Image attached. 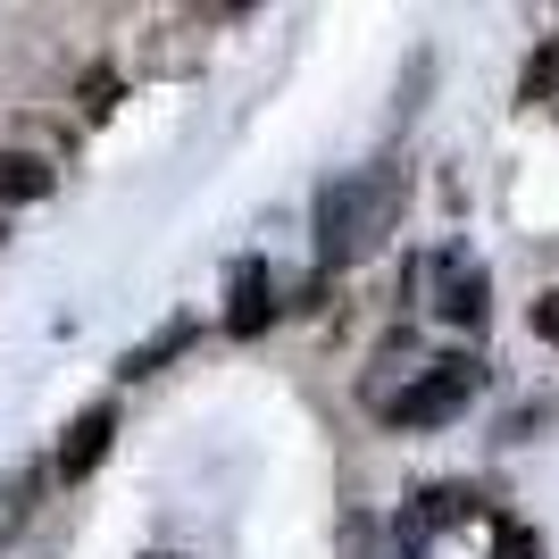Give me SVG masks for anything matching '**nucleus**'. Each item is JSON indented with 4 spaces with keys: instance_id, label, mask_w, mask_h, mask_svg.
<instances>
[{
    "instance_id": "f257e3e1",
    "label": "nucleus",
    "mask_w": 559,
    "mask_h": 559,
    "mask_svg": "<svg viewBox=\"0 0 559 559\" xmlns=\"http://www.w3.org/2000/svg\"><path fill=\"white\" fill-rule=\"evenodd\" d=\"M401 217V167L376 159V167H350V176H334L326 192H318V210H309V234H318V267L326 276H343V267H359V259L393 234Z\"/></svg>"
},
{
    "instance_id": "f03ea898",
    "label": "nucleus",
    "mask_w": 559,
    "mask_h": 559,
    "mask_svg": "<svg viewBox=\"0 0 559 559\" xmlns=\"http://www.w3.org/2000/svg\"><path fill=\"white\" fill-rule=\"evenodd\" d=\"M476 384H485V359L476 350H443V359H426L401 393H376V426H393V435H435V426H451L476 401Z\"/></svg>"
},
{
    "instance_id": "7ed1b4c3",
    "label": "nucleus",
    "mask_w": 559,
    "mask_h": 559,
    "mask_svg": "<svg viewBox=\"0 0 559 559\" xmlns=\"http://www.w3.org/2000/svg\"><path fill=\"white\" fill-rule=\"evenodd\" d=\"M401 293H409V301H435V318H443V326H460V334H476V326L492 318V276L460 251V242L409 259V267H401Z\"/></svg>"
},
{
    "instance_id": "20e7f679",
    "label": "nucleus",
    "mask_w": 559,
    "mask_h": 559,
    "mask_svg": "<svg viewBox=\"0 0 559 559\" xmlns=\"http://www.w3.org/2000/svg\"><path fill=\"white\" fill-rule=\"evenodd\" d=\"M284 318V284L267 259H234V276H226V334L234 343H259V334Z\"/></svg>"
},
{
    "instance_id": "39448f33",
    "label": "nucleus",
    "mask_w": 559,
    "mask_h": 559,
    "mask_svg": "<svg viewBox=\"0 0 559 559\" xmlns=\"http://www.w3.org/2000/svg\"><path fill=\"white\" fill-rule=\"evenodd\" d=\"M109 443H117V401H93V409H75L68 435H59V451H50V476H59V485H84V476L109 460Z\"/></svg>"
},
{
    "instance_id": "423d86ee",
    "label": "nucleus",
    "mask_w": 559,
    "mask_h": 559,
    "mask_svg": "<svg viewBox=\"0 0 559 559\" xmlns=\"http://www.w3.org/2000/svg\"><path fill=\"white\" fill-rule=\"evenodd\" d=\"M460 518H476V492L467 485H426V492H409V510H401V543L418 551V543H435L443 526H460Z\"/></svg>"
},
{
    "instance_id": "0eeeda50",
    "label": "nucleus",
    "mask_w": 559,
    "mask_h": 559,
    "mask_svg": "<svg viewBox=\"0 0 559 559\" xmlns=\"http://www.w3.org/2000/svg\"><path fill=\"white\" fill-rule=\"evenodd\" d=\"M50 485H59V476H50V460H25V467H9V476H0V543H17L25 526H34V510H43Z\"/></svg>"
},
{
    "instance_id": "6e6552de",
    "label": "nucleus",
    "mask_w": 559,
    "mask_h": 559,
    "mask_svg": "<svg viewBox=\"0 0 559 559\" xmlns=\"http://www.w3.org/2000/svg\"><path fill=\"white\" fill-rule=\"evenodd\" d=\"M50 185H59V167L43 151H0V217L25 210V201H50Z\"/></svg>"
},
{
    "instance_id": "1a4fd4ad",
    "label": "nucleus",
    "mask_w": 559,
    "mask_h": 559,
    "mask_svg": "<svg viewBox=\"0 0 559 559\" xmlns=\"http://www.w3.org/2000/svg\"><path fill=\"white\" fill-rule=\"evenodd\" d=\"M192 343H201V326H192V318H176V326H159L151 343L126 350V359H117V376H126V384H142V376H159L167 359H176V350H192Z\"/></svg>"
},
{
    "instance_id": "9d476101",
    "label": "nucleus",
    "mask_w": 559,
    "mask_h": 559,
    "mask_svg": "<svg viewBox=\"0 0 559 559\" xmlns=\"http://www.w3.org/2000/svg\"><path fill=\"white\" fill-rule=\"evenodd\" d=\"M518 100H526V109H551V100H559V43H535V50H526Z\"/></svg>"
},
{
    "instance_id": "9b49d317",
    "label": "nucleus",
    "mask_w": 559,
    "mask_h": 559,
    "mask_svg": "<svg viewBox=\"0 0 559 559\" xmlns=\"http://www.w3.org/2000/svg\"><path fill=\"white\" fill-rule=\"evenodd\" d=\"M117 93H126V75H117V68H84V75H75V109H84V117H109Z\"/></svg>"
},
{
    "instance_id": "f8f14e48",
    "label": "nucleus",
    "mask_w": 559,
    "mask_h": 559,
    "mask_svg": "<svg viewBox=\"0 0 559 559\" xmlns=\"http://www.w3.org/2000/svg\"><path fill=\"white\" fill-rule=\"evenodd\" d=\"M326 267H318V276H301V284H293V293H284V318H318V309H326Z\"/></svg>"
},
{
    "instance_id": "ddd939ff",
    "label": "nucleus",
    "mask_w": 559,
    "mask_h": 559,
    "mask_svg": "<svg viewBox=\"0 0 559 559\" xmlns=\"http://www.w3.org/2000/svg\"><path fill=\"white\" fill-rule=\"evenodd\" d=\"M526 326H535L543 343H559V284H543V293H535V309H526Z\"/></svg>"
},
{
    "instance_id": "4468645a",
    "label": "nucleus",
    "mask_w": 559,
    "mask_h": 559,
    "mask_svg": "<svg viewBox=\"0 0 559 559\" xmlns=\"http://www.w3.org/2000/svg\"><path fill=\"white\" fill-rule=\"evenodd\" d=\"M0 242H9V217H0Z\"/></svg>"
}]
</instances>
